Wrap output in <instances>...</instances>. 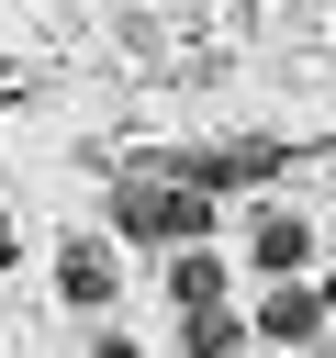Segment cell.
Returning a JSON list of instances; mask_svg holds the SVG:
<instances>
[{
	"mask_svg": "<svg viewBox=\"0 0 336 358\" xmlns=\"http://www.w3.org/2000/svg\"><path fill=\"white\" fill-rule=\"evenodd\" d=\"M202 213H213V190H190V179H123V235H202Z\"/></svg>",
	"mask_w": 336,
	"mask_h": 358,
	"instance_id": "cell-1",
	"label": "cell"
},
{
	"mask_svg": "<svg viewBox=\"0 0 336 358\" xmlns=\"http://www.w3.org/2000/svg\"><path fill=\"white\" fill-rule=\"evenodd\" d=\"M56 291H67V302H90V313H101V302H112V291H123V280H112V246H78V235H67V246H56Z\"/></svg>",
	"mask_w": 336,
	"mask_h": 358,
	"instance_id": "cell-2",
	"label": "cell"
},
{
	"mask_svg": "<svg viewBox=\"0 0 336 358\" xmlns=\"http://www.w3.org/2000/svg\"><path fill=\"white\" fill-rule=\"evenodd\" d=\"M314 324H325V302H314V291H269V302H258V336H280V347H302Z\"/></svg>",
	"mask_w": 336,
	"mask_h": 358,
	"instance_id": "cell-3",
	"label": "cell"
},
{
	"mask_svg": "<svg viewBox=\"0 0 336 358\" xmlns=\"http://www.w3.org/2000/svg\"><path fill=\"white\" fill-rule=\"evenodd\" d=\"M302 257H314L302 213H258V268H302Z\"/></svg>",
	"mask_w": 336,
	"mask_h": 358,
	"instance_id": "cell-4",
	"label": "cell"
},
{
	"mask_svg": "<svg viewBox=\"0 0 336 358\" xmlns=\"http://www.w3.org/2000/svg\"><path fill=\"white\" fill-rule=\"evenodd\" d=\"M168 291H179V313H202V302H224V268H213V257H179Z\"/></svg>",
	"mask_w": 336,
	"mask_h": 358,
	"instance_id": "cell-5",
	"label": "cell"
},
{
	"mask_svg": "<svg viewBox=\"0 0 336 358\" xmlns=\"http://www.w3.org/2000/svg\"><path fill=\"white\" fill-rule=\"evenodd\" d=\"M0 257H11V224H0Z\"/></svg>",
	"mask_w": 336,
	"mask_h": 358,
	"instance_id": "cell-6",
	"label": "cell"
},
{
	"mask_svg": "<svg viewBox=\"0 0 336 358\" xmlns=\"http://www.w3.org/2000/svg\"><path fill=\"white\" fill-rule=\"evenodd\" d=\"M325 302H336V280H325Z\"/></svg>",
	"mask_w": 336,
	"mask_h": 358,
	"instance_id": "cell-7",
	"label": "cell"
}]
</instances>
